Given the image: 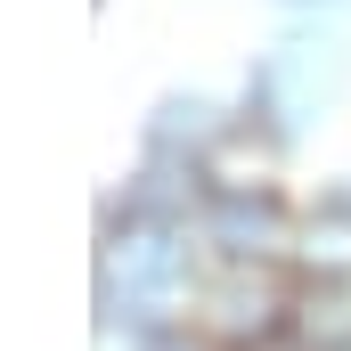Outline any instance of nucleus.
Here are the masks:
<instances>
[{
  "instance_id": "nucleus-1",
  "label": "nucleus",
  "mask_w": 351,
  "mask_h": 351,
  "mask_svg": "<svg viewBox=\"0 0 351 351\" xmlns=\"http://www.w3.org/2000/svg\"><path fill=\"white\" fill-rule=\"evenodd\" d=\"M343 90H351L343 41H327V33H286V41H269L262 58H254V74H245V114L262 123L269 139H302L311 123L335 114Z\"/></svg>"
}]
</instances>
